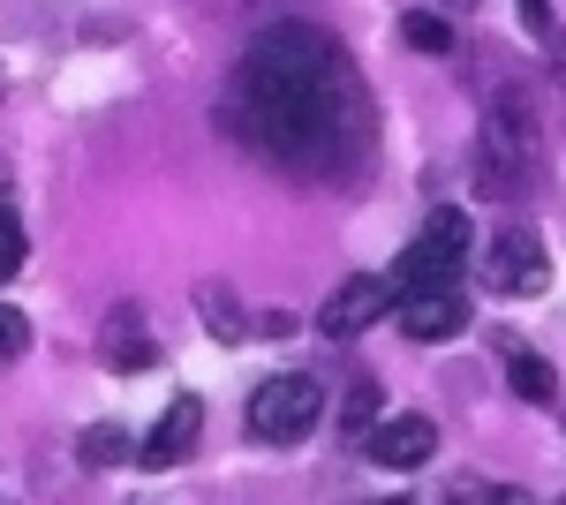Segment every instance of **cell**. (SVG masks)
Listing matches in <instances>:
<instances>
[{
	"label": "cell",
	"instance_id": "6da1fadb",
	"mask_svg": "<svg viewBox=\"0 0 566 505\" xmlns=\"http://www.w3.org/2000/svg\"><path fill=\"white\" fill-rule=\"evenodd\" d=\"M227 122L242 128L258 151H272L280 167L333 181L340 159L370 151V98L355 84V61L317 31H272V39L242 61L234 76V106Z\"/></svg>",
	"mask_w": 566,
	"mask_h": 505
},
{
	"label": "cell",
	"instance_id": "7a4b0ae2",
	"mask_svg": "<svg viewBox=\"0 0 566 505\" xmlns=\"http://www.w3.org/2000/svg\"><path fill=\"white\" fill-rule=\"evenodd\" d=\"M317 415H325V385L310 378V370L264 378L258 392H250V430H258L264 445H295V438H310Z\"/></svg>",
	"mask_w": 566,
	"mask_h": 505
},
{
	"label": "cell",
	"instance_id": "3957f363",
	"mask_svg": "<svg viewBox=\"0 0 566 505\" xmlns=\"http://www.w3.org/2000/svg\"><path fill=\"white\" fill-rule=\"evenodd\" d=\"M461 256H469V211H461V204H438L431 227L400 250L392 287H446V280H461Z\"/></svg>",
	"mask_w": 566,
	"mask_h": 505
},
{
	"label": "cell",
	"instance_id": "277c9868",
	"mask_svg": "<svg viewBox=\"0 0 566 505\" xmlns=\"http://www.w3.org/2000/svg\"><path fill=\"white\" fill-rule=\"evenodd\" d=\"M476 280H483V295H499V302L544 295V287H552V250H544V234H528V227H506V234L483 250Z\"/></svg>",
	"mask_w": 566,
	"mask_h": 505
},
{
	"label": "cell",
	"instance_id": "5b68a950",
	"mask_svg": "<svg viewBox=\"0 0 566 505\" xmlns=\"http://www.w3.org/2000/svg\"><path fill=\"white\" fill-rule=\"evenodd\" d=\"M392 280H378V272H355V280H340L333 295H325V309H317V333L325 339H355L370 333V325H386L392 317Z\"/></svg>",
	"mask_w": 566,
	"mask_h": 505
},
{
	"label": "cell",
	"instance_id": "8992f818",
	"mask_svg": "<svg viewBox=\"0 0 566 505\" xmlns=\"http://www.w3.org/2000/svg\"><path fill=\"white\" fill-rule=\"evenodd\" d=\"M363 453L378 467H392V475H416L438 453V422L431 415H378L363 430Z\"/></svg>",
	"mask_w": 566,
	"mask_h": 505
},
{
	"label": "cell",
	"instance_id": "52a82bcc",
	"mask_svg": "<svg viewBox=\"0 0 566 505\" xmlns=\"http://www.w3.org/2000/svg\"><path fill=\"white\" fill-rule=\"evenodd\" d=\"M400 333L408 339H453L461 325H469V295H461V280H446V287H400Z\"/></svg>",
	"mask_w": 566,
	"mask_h": 505
},
{
	"label": "cell",
	"instance_id": "ba28073f",
	"mask_svg": "<svg viewBox=\"0 0 566 505\" xmlns=\"http://www.w3.org/2000/svg\"><path fill=\"white\" fill-rule=\"evenodd\" d=\"M197 430H205V400L181 392V400H167V415L151 422V438H144L136 461H144V467H181L189 453H197Z\"/></svg>",
	"mask_w": 566,
	"mask_h": 505
},
{
	"label": "cell",
	"instance_id": "9c48e42d",
	"mask_svg": "<svg viewBox=\"0 0 566 505\" xmlns=\"http://www.w3.org/2000/svg\"><path fill=\"white\" fill-rule=\"evenodd\" d=\"M506 385H514V400H528V408H552V392H559L544 355H506Z\"/></svg>",
	"mask_w": 566,
	"mask_h": 505
},
{
	"label": "cell",
	"instance_id": "30bf717a",
	"mask_svg": "<svg viewBox=\"0 0 566 505\" xmlns=\"http://www.w3.org/2000/svg\"><path fill=\"white\" fill-rule=\"evenodd\" d=\"M106 362H114V370H151V339H144V325H136V309L114 317V333H106Z\"/></svg>",
	"mask_w": 566,
	"mask_h": 505
},
{
	"label": "cell",
	"instance_id": "8fae6325",
	"mask_svg": "<svg viewBox=\"0 0 566 505\" xmlns=\"http://www.w3.org/2000/svg\"><path fill=\"white\" fill-rule=\"evenodd\" d=\"M197 309H205V333L212 339H242V309L227 287H197Z\"/></svg>",
	"mask_w": 566,
	"mask_h": 505
},
{
	"label": "cell",
	"instance_id": "7c38bea8",
	"mask_svg": "<svg viewBox=\"0 0 566 505\" xmlns=\"http://www.w3.org/2000/svg\"><path fill=\"white\" fill-rule=\"evenodd\" d=\"M76 453H84V467H114V461H129V438H122L114 422H98V430H84Z\"/></svg>",
	"mask_w": 566,
	"mask_h": 505
},
{
	"label": "cell",
	"instance_id": "4fadbf2b",
	"mask_svg": "<svg viewBox=\"0 0 566 505\" xmlns=\"http://www.w3.org/2000/svg\"><path fill=\"white\" fill-rule=\"evenodd\" d=\"M400 39L416 45V53H453V31L438 15H400Z\"/></svg>",
	"mask_w": 566,
	"mask_h": 505
},
{
	"label": "cell",
	"instance_id": "5bb4252c",
	"mask_svg": "<svg viewBox=\"0 0 566 505\" xmlns=\"http://www.w3.org/2000/svg\"><path fill=\"white\" fill-rule=\"evenodd\" d=\"M370 422H378V385L355 378V385H348V400H340V430H370Z\"/></svg>",
	"mask_w": 566,
	"mask_h": 505
},
{
	"label": "cell",
	"instance_id": "9a60e30c",
	"mask_svg": "<svg viewBox=\"0 0 566 505\" xmlns=\"http://www.w3.org/2000/svg\"><path fill=\"white\" fill-rule=\"evenodd\" d=\"M23 250H31V242H23V219H15V211H0V287L23 272Z\"/></svg>",
	"mask_w": 566,
	"mask_h": 505
},
{
	"label": "cell",
	"instance_id": "2e32d148",
	"mask_svg": "<svg viewBox=\"0 0 566 505\" xmlns=\"http://www.w3.org/2000/svg\"><path fill=\"white\" fill-rule=\"evenodd\" d=\"M23 347H31V325H23V309H8V302H0V362H23Z\"/></svg>",
	"mask_w": 566,
	"mask_h": 505
},
{
	"label": "cell",
	"instance_id": "e0dca14e",
	"mask_svg": "<svg viewBox=\"0 0 566 505\" xmlns=\"http://www.w3.org/2000/svg\"><path fill=\"white\" fill-rule=\"evenodd\" d=\"M522 23H528L544 45H552V8H544V0H522Z\"/></svg>",
	"mask_w": 566,
	"mask_h": 505
},
{
	"label": "cell",
	"instance_id": "ac0fdd59",
	"mask_svg": "<svg viewBox=\"0 0 566 505\" xmlns=\"http://www.w3.org/2000/svg\"><path fill=\"white\" fill-rule=\"evenodd\" d=\"M461 8H476V0H461Z\"/></svg>",
	"mask_w": 566,
	"mask_h": 505
}]
</instances>
